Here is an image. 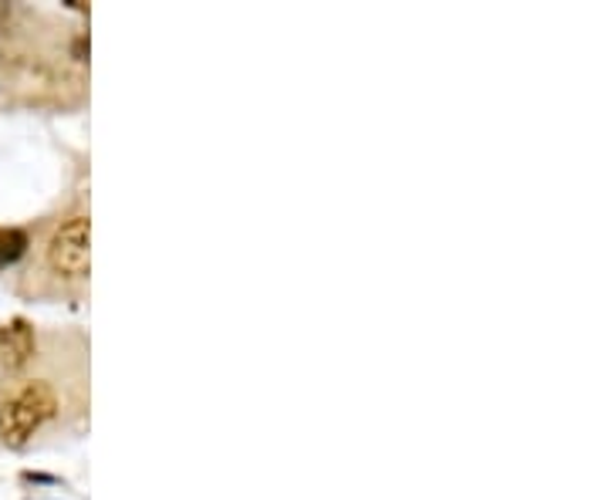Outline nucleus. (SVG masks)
Listing matches in <instances>:
<instances>
[{
  "label": "nucleus",
  "mask_w": 608,
  "mask_h": 500,
  "mask_svg": "<svg viewBox=\"0 0 608 500\" xmlns=\"http://www.w3.org/2000/svg\"><path fill=\"white\" fill-rule=\"evenodd\" d=\"M27 251V234L14 231V226H0V260L14 264L18 257H24Z\"/></svg>",
  "instance_id": "20e7f679"
},
{
  "label": "nucleus",
  "mask_w": 608,
  "mask_h": 500,
  "mask_svg": "<svg viewBox=\"0 0 608 500\" xmlns=\"http://www.w3.org/2000/svg\"><path fill=\"white\" fill-rule=\"evenodd\" d=\"M34 358V329L27 318H11L8 325H0V362L8 369H24Z\"/></svg>",
  "instance_id": "7ed1b4c3"
},
{
  "label": "nucleus",
  "mask_w": 608,
  "mask_h": 500,
  "mask_svg": "<svg viewBox=\"0 0 608 500\" xmlns=\"http://www.w3.org/2000/svg\"><path fill=\"white\" fill-rule=\"evenodd\" d=\"M88 241H91V223L88 216H68L55 226V234L48 241V264L58 278L81 281L88 278Z\"/></svg>",
  "instance_id": "f03ea898"
},
{
  "label": "nucleus",
  "mask_w": 608,
  "mask_h": 500,
  "mask_svg": "<svg viewBox=\"0 0 608 500\" xmlns=\"http://www.w3.org/2000/svg\"><path fill=\"white\" fill-rule=\"evenodd\" d=\"M55 416H58V392L48 382H24L0 405V440L11 449H21Z\"/></svg>",
  "instance_id": "f257e3e1"
}]
</instances>
